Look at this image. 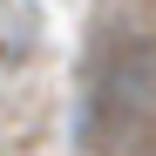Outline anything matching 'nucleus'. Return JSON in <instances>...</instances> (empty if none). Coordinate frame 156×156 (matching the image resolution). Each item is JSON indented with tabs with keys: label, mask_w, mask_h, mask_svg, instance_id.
Segmentation results:
<instances>
[{
	"label": "nucleus",
	"mask_w": 156,
	"mask_h": 156,
	"mask_svg": "<svg viewBox=\"0 0 156 156\" xmlns=\"http://www.w3.org/2000/svg\"><path fill=\"white\" fill-rule=\"evenodd\" d=\"M41 41V14L34 7H0V68H20Z\"/></svg>",
	"instance_id": "nucleus-2"
},
{
	"label": "nucleus",
	"mask_w": 156,
	"mask_h": 156,
	"mask_svg": "<svg viewBox=\"0 0 156 156\" xmlns=\"http://www.w3.org/2000/svg\"><path fill=\"white\" fill-rule=\"evenodd\" d=\"M88 156H156V20L102 14L88 27V88H82Z\"/></svg>",
	"instance_id": "nucleus-1"
}]
</instances>
